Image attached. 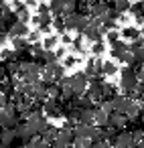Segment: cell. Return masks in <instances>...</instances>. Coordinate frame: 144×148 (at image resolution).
I'll return each instance as SVG.
<instances>
[{
	"label": "cell",
	"mask_w": 144,
	"mask_h": 148,
	"mask_svg": "<svg viewBox=\"0 0 144 148\" xmlns=\"http://www.w3.org/2000/svg\"><path fill=\"white\" fill-rule=\"evenodd\" d=\"M136 85H138V81H136V71H134L132 67H124V69H122V79H120V87H122L124 95L130 93Z\"/></svg>",
	"instance_id": "obj_1"
},
{
	"label": "cell",
	"mask_w": 144,
	"mask_h": 148,
	"mask_svg": "<svg viewBox=\"0 0 144 148\" xmlns=\"http://www.w3.org/2000/svg\"><path fill=\"white\" fill-rule=\"evenodd\" d=\"M87 85H89V89L85 91V95H87L91 101H93V99H95V101H99L101 91H104V85H106L104 77H101V75H95V77H91V79H89V83H87Z\"/></svg>",
	"instance_id": "obj_2"
},
{
	"label": "cell",
	"mask_w": 144,
	"mask_h": 148,
	"mask_svg": "<svg viewBox=\"0 0 144 148\" xmlns=\"http://www.w3.org/2000/svg\"><path fill=\"white\" fill-rule=\"evenodd\" d=\"M87 83H89V77L83 73V71H77L73 77H71V89H73V93L79 97V95H83L85 91H87Z\"/></svg>",
	"instance_id": "obj_3"
},
{
	"label": "cell",
	"mask_w": 144,
	"mask_h": 148,
	"mask_svg": "<svg viewBox=\"0 0 144 148\" xmlns=\"http://www.w3.org/2000/svg\"><path fill=\"white\" fill-rule=\"evenodd\" d=\"M43 112L49 120H57L63 116V106H61V99H47L45 106H43Z\"/></svg>",
	"instance_id": "obj_4"
},
{
	"label": "cell",
	"mask_w": 144,
	"mask_h": 148,
	"mask_svg": "<svg viewBox=\"0 0 144 148\" xmlns=\"http://www.w3.org/2000/svg\"><path fill=\"white\" fill-rule=\"evenodd\" d=\"M110 144H114V148H134V140L130 132H118Z\"/></svg>",
	"instance_id": "obj_5"
},
{
	"label": "cell",
	"mask_w": 144,
	"mask_h": 148,
	"mask_svg": "<svg viewBox=\"0 0 144 148\" xmlns=\"http://www.w3.org/2000/svg\"><path fill=\"white\" fill-rule=\"evenodd\" d=\"M126 122H128V120H126L124 114L114 112V114L108 116V126H106V128H108V130H120V132H122V128L126 126Z\"/></svg>",
	"instance_id": "obj_6"
},
{
	"label": "cell",
	"mask_w": 144,
	"mask_h": 148,
	"mask_svg": "<svg viewBox=\"0 0 144 148\" xmlns=\"http://www.w3.org/2000/svg\"><path fill=\"white\" fill-rule=\"evenodd\" d=\"M81 35H83V39H87V41H91V43H101V31H99V27L93 25L91 21H89V25L85 27V31H83Z\"/></svg>",
	"instance_id": "obj_7"
},
{
	"label": "cell",
	"mask_w": 144,
	"mask_h": 148,
	"mask_svg": "<svg viewBox=\"0 0 144 148\" xmlns=\"http://www.w3.org/2000/svg\"><path fill=\"white\" fill-rule=\"evenodd\" d=\"M93 132H95V128H93V126H85V124H79V122L73 126V136H75V138H85V140H91Z\"/></svg>",
	"instance_id": "obj_8"
},
{
	"label": "cell",
	"mask_w": 144,
	"mask_h": 148,
	"mask_svg": "<svg viewBox=\"0 0 144 148\" xmlns=\"http://www.w3.org/2000/svg\"><path fill=\"white\" fill-rule=\"evenodd\" d=\"M128 103H130V99H128L126 95H122V93H116V95L112 97V108H114V112H118V114H124V110H126Z\"/></svg>",
	"instance_id": "obj_9"
},
{
	"label": "cell",
	"mask_w": 144,
	"mask_h": 148,
	"mask_svg": "<svg viewBox=\"0 0 144 148\" xmlns=\"http://www.w3.org/2000/svg\"><path fill=\"white\" fill-rule=\"evenodd\" d=\"M140 114H142V110H140V103L130 99V103H128V106H126V110H124V116H126V120H138V118H140Z\"/></svg>",
	"instance_id": "obj_10"
},
{
	"label": "cell",
	"mask_w": 144,
	"mask_h": 148,
	"mask_svg": "<svg viewBox=\"0 0 144 148\" xmlns=\"http://www.w3.org/2000/svg\"><path fill=\"white\" fill-rule=\"evenodd\" d=\"M10 39H19V37H27L29 35V27L27 25H23V23H16V25H12L10 29H8V33H6Z\"/></svg>",
	"instance_id": "obj_11"
},
{
	"label": "cell",
	"mask_w": 144,
	"mask_h": 148,
	"mask_svg": "<svg viewBox=\"0 0 144 148\" xmlns=\"http://www.w3.org/2000/svg\"><path fill=\"white\" fill-rule=\"evenodd\" d=\"M33 23L41 29V31H49V25H53V16L51 14H39V16H33Z\"/></svg>",
	"instance_id": "obj_12"
},
{
	"label": "cell",
	"mask_w": 144,
	"mask_h": 148,
	"mask_svg": "<svg viewBox=\"0 0 144 148\" xmlns=\"http://www.w3.org/2000/svg\"><path fill=\"white\" fill-rule=\"evenodd\" d=\"M126 51H128V45H126L124 41H116V43L112 45V57H114V59H120Z\"/></svg>",
	"instance_id": "obj_13"
},
{
	"label": "cell",
	"mask_w": 144,
	"mask_h": 148,
	"mask_svg": "<svg viewBox=\"0 0 144 148\" xmlns=\"http://www.w3.org/2000/svg\"><path fill=\"white\" fill-rule=\"evenodd\" d=\"M97 108H91V110H81L79 114V124H85V126H93V112Z\"/></svg>",
	"instance_id": "obj_14"
},
{
	"label": "cell",
	"mask_w": 144,
	"mask_h": 148,
	"mask_svg": "<svg viewBox=\"0 0 144 148\" xmlns=\"http://www.w3.org/2000/svg\"><path fill=\"white\" fill-rule=\"evenodd\" d=\"M93 124H95L97 128H106V126H108V114L97 108V110L93 112Z\"/></svg>",
	"instance_id": "obj_15"
},
{
	"label": "cell",
	"mask_w": 144,
	"mask_h": 148,
	"mask_svg": "<svg viewBox=\"0 0 144 148\" xmlns=\"http://www.w3.org/2000/svg\"><path fill=\"white\" fill-rule=\"evenodd\" d=\"M118 91H116V85H112V83H106L104 85V91H101V97H99V101H112V97L116 95Z\"/></svg>",
	"instance_id": "obj_16"
},
{
	"label": "cell",
	"mask_w": 144,
	"mask_h": 148,
	"mask_svg": "<svg viewBox=\"0 0 144 148\" xmlns=\"http://www.w3.org/2000/svg\"><path fill=\"white\" fill-rule=\"evenodd\" d=\"M122 37H124V39H130V41H138V39H140V31H138L136 27H126V29L122 31Z\"/></svg>",
	"instance_id": "obj_17"
},
{
	"label": "cell",
	"mask_w": 144,
	"mask_h": 148,
	"mask_svg": "<svg viewBox=\"0 0 144 148\" xmlns=\"http://www.w3.org/2000/svg\"><path fill=\"white\" fill-rule=\"evenodd\" d=\"M112 2H114V10L116 12H120V14H124L126 10H130V0H112Z\"/></svg>",
	"instance_id": "obj_18"
},
{
	"label": "cell",
	"mask_w": 144,
	"mask_h": 148,
	"mask_svg": "<svg viewBox=\"0 0 144 148\" xmlns=\"http://www.w3.org/2000/svg\"><path fill=\"white\" fill-rule=\"evenodd\" d=\"M63 21H65V31H75V27H77V21H79V12H75V14H69V16H65Z\"/></svg>",
	"instance_id": "obj_19"
},
{
	"label": "cell",
	"mask_w": 144,
	"mask_h": 148,
	"mask_svg": "<svg viewBox=\"0 0 144 148\" xmlns=\"http://www.w3.org/2000/svg\"><path fill=\"white\" fill-rule=\"evenodd\" d=\"M75 12H77V0H65V4H63V16L75 14Z\"/></svg>",
	"instance_id": "obj_20"
},
{
	"label": "cell",
	"mask_w": 144,
	"mask_h": 148,
	"mask_svg": "<svg viewBox=\"0 0 144 148\" xmlns=\"http://www.w3.org/2000/svg\"><path fill=\"white\" fill-rule=\"evenodd\" d=\"M118 73V65L114 61H106L101 67V75H116Z\"/></svg>",
	"instance_id": "obj_21"
},
{
	"label": "cell",
	"mask_w": 144,
	"mask_h": 148,
	"mask_svg": "<svg viewBox=\"0 0 144 148\" xmlns=\"http://www.w3.org/2000/svg\"><path fill=\"white\" fill-rule=\"evenodd\" d=\"M89 25V16L87 14H79V21H77V27H75V31L81 35L83 31H85V27Z\"/></svg>",
	"instance_id": "obj_22"
},
{
	"label": "cell",
	"mask_w": 144,
	"mask_h": 148,
	"mask_svg": "<svg viewBox=\"0 0 144 148\" xmlns=\"http://www.w3.org/2000/svg\"><path fill=\"white\" fill-rule=\"evenodd\" d=\"M55 45H57V37H55V35H49V37L43 41V51H53Z\"/></svg>",
	"instance_id": "obj_23"
},
{
	"label": "cell",
	"mask_w": 144,
	"mask_h": 148,
	"mask_svg": "<svg viewBox=\"0 0 144 148\" xmlns=\"http://www.w3.org/2000/svg\"><path fill=\"white\" fill-rule=\"evenodd\" d=\"M71 45H73V49H75L77 53H83V51H85V47H83V35H79V37H75Z\"/></svg>",
	"instance_id": "obj_24"
},
{
	"label": "cell",
	"mask_w": 144,
	"mask_h": 148,
	"mask_svg": "<svg viewBox=\"0 0 144 148\" xmlns=\"http://www.w3.org/2000/svg\"><path fill=\"white\" fill-rule=\"evenodd\" d=\"M73 148H91V140H85V138H75V140H73Z\"/></svg>",
	"instance_id": "obj_25"
},
{
	"label": "cell",
	"mask_w": 144,
	"mask_h": 148,
	"mask_svg": "<svg viewBox=\"0 0 144 148\" xmlns=\"http://www.w3.org/2000/svg\"><path fill=\"white\" fill-rule=\"evenodd\" d=\"M53 27L57 29V33H59V35H63V33H65V21H63L61 16L53 18Z\"/></svg>",
	"instance_id": "obj_26"
},
{
	"label": "cell",
	"mask_w": 144,
	"mask_h": 148,
	"mask_svg": "<svg viewBox=\"0 0 144 148\" xmlns=\"http://www.w3.org/2000/svg\"><path fill=\"white\" fill-rule=\"evenodd\" d=\"M106 39H108L110 45H114L116 41H120V31H116V29H114V31H108V33H106Z\"/></svg>",
	"instance_id": "obj_27"
},
{
	"label": "cell",
	"mask_w": 144,
	"mask_h": 148,
	"mask_svg": "<svg viewBox=\"0 0 144 148\" xmlns=\"http://www.w3.org/2000/svg\"><path fill=\"white\" fill-rule=\"evenodd\" d=\"M31 144H33V148H49V146H51V144H47V142H45L41 136L33 138V140H31Z\"/></svg>",
	"instance_id": "obj_28"
},
{
	"label": "cell",
	"mask_w": 144,
	"mask_h": 148,
	"mask_svg": "<svg viewBox=\"0 0 144 148\" xmlns=\"http://www.w3.org/2000/svg\"><path fill=\"white\" fill-rule=\"evenodd\" d=\"M16 16H19V23H23V25H27V23L31 21V12H29V8H25V10L19 12Z\"/></svg>",
	"instance_id": "obj_29"
},
{
	"label": "cell",
	"mask_w": 144,
	"mask_h": 148,
	"mask_svg": "<svg viewBox=\"0 0 144 148\" xmlns=\"http://www.w3.org/2000/svg\"><path fill=\"white\" fill-rule=\"evenodd\" d=\"M39 39H41V33H39V31H29V35H27V41H29L31 45H33V43H37Z\"/></svg>",
	"instance_id": "obj_30"
},
{
	"label": "cell",
	"mask_w": 144,
	"mask_h": 148,
	"mask_svg": "<svg viewBox=\"0 0 144 148\" xmlns=\"http://www.w3.org/2000/svg\"><path fill=\"white\" fill-rule=\"evenodd\" d=\"M106 51V47H104V43H93V47H91V53L95 55V57H99L101 53Z\"/></svg>",
	"instance_id": "obj_31"
},
{
	"label": "cell",
	"mask_w": 144,
	"mask_h": 148,
	"mask_svg": "<svg viewBox=\"0 0 144 148\" xmlns=\"http://www.w3.org/2000/svg\"><path fill=\"white\" fill-rule=\"evenodd\" d=\"M75 65H77V57L67 55V57L63 59V67H75Z\"/></svg>",
	"instance_id": "obj_32"
},
{
	"label": "cell",
	"mask_w": 144,
	"mask_h": 148,
	"mask_svg": "<svg viewBox=\"0 0 144 148\" xmlns=\"http://www.w3.org/2000/svg\"><path fill=\"white\" fill-rule=\"evenodd\" d=\"M99 110H101V112H106L108 116H110V114H114V108H112V101H101V103H99Z\"/></svg>",
	"instance_id": "obj_33"
},
{
	"label": "cell",
	"mask_w": 144,
	"mask_h": 148,
	"mask_svg": "<svg viewBox=\"0 0 144 148\" xmlns=\"http://www.w3.org/2000/svg\"><path fill=\"white\" fill-rule=\"evenodd\" d=\"M12 8H14V12L19 14V12H23V10L27 8V4H25V2H21V0H12Z\"/></svg>",
	"instance_id": "obj_34"
},
{
	"label": "cell",
	"mask_w": 144,
	"mask_h": 148,
	"mask_svg": "<svg viewBox=\"0 0 144 148\" xmlns=\"http://www.w3.org/2000/svg\"><path fill=\"white\" fill-rule=\"evenodd\" d=\"M12 53L14 51H10V49H2V51H0V59H2V61H10L12 59Z\"/></svg>",
	"instance_id": "obj_35"
},
{
	"label": "cell",
	"mask_w": 144,
	"mask_h": 148,
	"mask_svg": "<svg viewBox=\"0 0 144 148\" xmlns=\"http://www.w3.org/2000/svg\"><path fill=\"white\" fill-rule=\"evenodd\" d=\"M37 10H39V14H51L49 12V4H39Z\"/></svg>",
	"instance_id": "obj_36"
},
{
	"label": "cell",
	"mask_w": 144,
	"mask_h": 148,
	"mask_svg": "<svg viewBox=\"0 0 144 148\" xmlns=\"http://www.w3.org/2000/svg\"><path fill=\"white\" fill-rule=\"evenodd\" d=\"M6 103H8V97H6V95H4L2 91H0V110H2V108H4Z\"/></svg>",
	"instance_id": "obj_37"
},
{
	"label": "cell",
	"mask_w": 144,
	"mask_h": 148,
	"mask_svg": "<svg viewBox=\"0 0 144 148\" xmlns=\"http://www.w3.org/2000/svg\"><path fill=\"white\" fill-rule=\"evenodd\" d=\"M61 41H63V45H71L73 43V39L67 35V33H63V37H61Z\"/></svg>",
	"instance_id": "obj_38"
},
{
	"label": "cell",
	"mask_w": 144,
	"mask_h": 148,
	"mask_svg": "<svg viewBox=\"0 0 144 148\" xmlns=\"http://www.w3.org/2000/svg\"><path fill=\"white\" fill-rule=\"evenodd\" d=\"M55 57H57V61L59 59H65V49H57L55 51Z\"/></svg>",
	"instance_id": "obj_39"
},
{
	"label": "cell",
	"mask_w": 144,
	"mask_h": 148,
	"mask_svg": "<svg viewBox=\"0 0 144 148\" xmlns=\"http://www.w3.org/2000/svg\"><path fill=\"white\" fill-rule=\"evenodd\" d=\"M6 37H8V35H6V31H2V29H0V45H2V43L6 41Z\"/></svg>",
	"instance_id": "obj_40"
},
{
	"label": "cell",
	"mask_w": 144,
	"mask_h": 148,
	"mask_svg": "<svg viewBox=\"0 0 144 148\" xmlns=\"http://www.w3.org/2000/svg\"><path fill=\"white\" fill-rule=\"evenodd\" d=\"M134 18H136V23H138V25H142V23H144V14H138V16H134Z\"/></svg>",
	"instance_id": "obj_41"
},
{
	"label": "cell",
	"mask_w": 144,
	"mask_h": 148,
	"mask_svg": "<svg viewBox=\"0 0 144 148\" xmlns=\"http://www.w3.org/2000/svg\"><path fill=\"white\" fill-rule=\"evenodd\" d=\"M35 4H37V0H27V8L29 6H35Z\"/></svg>",
	"instance_id": "obj_42"
},
{
	"label": "cell",
	"mask_w": 144,
	"mask_h": 148,
	"mask_svg": "<svg viewBox=\"0 0 144 148\" xmlns=\"http://www.w3.org/2000/svg\"><path fill=\"white\" fill-rule=\"evenodd\" d=\"M6 4V0H0V6H4Z\"/></svg>",
	"instance_id": "obj_43"
},
{
	"label": "cell",
	"mask_w": 144,
	"mask_h": 148,
	"mask_svg": "<svg viewBox=\"0 0 144 148\" xmlns=\"http://www.w3.org/2000/svg\"><path fill=\"white\" fill-rule=\"evenodd\" d=\"M142 2H144V0H142Z\"/></svg>",
	"instance_id": "obj_44"
}]
</instances>
